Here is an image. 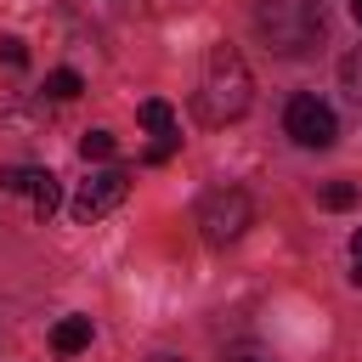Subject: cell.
I'll use <instances>...</instances> for the list:
<instances>
[{"mask_svg":"<svg viewBox=\"0 0 362 362\" xmlns=\"http://www.w3.org/2000/svg\"><path fill=\"white\" fill-rule=\"evenodd\" d=\"M85 90V79L74 74V68H57V74H45V96H57V102H74Z\"/></svg>","mask_w":362,"mask_h":362,"instance_id":"10","label":"cell"},{"mask_svg":"<svg viewBox=\"0 0 362 362\" xmlns=\"http://www.w3.org/2000/svg\"><path fill=\"white\" fill-rule=\"evenodd\" d=\"M339 90L362 107V45H351V51L339 57Z\"/></svg>","mask_w":362,"mask_h":362,"instance_id":"9","label":"cell"},{"mask_svg":"<svg viewBox=\"0 0 362 362\" xmlns=\"http://www.w3.org/2000/svg\"><path fill=\"white\" fill-rule=\"evenodd\" d=\"M141 124H147L158 141H181V136H175V107H170V102H158V96H153V102H141Z\"/></svg>","mask_w":362,"mask_h":362,"instance_id":"8","label":"cell"},{"mask_svg":"<svg viewBox=\"0 0 362 362\" xmlns=\"http://www.w3.org/2000/svg\"><path fill=\"white\" fill-rule=\"evenodd\" d=\"M351 17H356V23H362V0H351Z\"/></svg>","mask_w":362,"mask_h":362,"instance_id":"16","label":"cell"},{"mask_svg":"<svg viewBox=\"0 0 362 362\" xmlns=\"http://www.w3.org/2000/svg\"><path fill=\"white\" fill-rule=\"evenodd\" d=\"M255 34L277 51V57H305L322 45L328 17L317 0H255Z\"/></svg>","mask_w":362,"mask_h":362,"instance_id":"2","label":"cell"},{"mask_svg":"<svg viewBox=\"0 0 362 362\" xmlns=\"http://www.w3.org/2000/svg\"><path fill=\"white\" fill-rule=\"evenodd\" d=\"M322 204H328V209H351V204H356V187H351V181H328V187H322Z\"/></svg>","mask_w":362,"mask_h":362,"instance_id":"12","label":"cell"},{"mask_svg":"<svg viewBox=\"0 0 362 362\" xmlns=\"http://www.w3.org/2000/svg\"><path fill=\"white\" fill-rule=\"evenodd\" d=\"M153 362H181V356H153Z\"/></svg>","mask_w":362,"mask_h":362,"instance_id":"17","label":"cell"},{"mask_svg":"<svg viewBox=\"0 0 362 362\" xmlns=\"http://www.w3.org/2000/svg\"><path fill=\"white\" fill-rule=\"evenodd\" d=\"M221 362H272V351H260V345H232Z\"/></svg>","mask_w":362,"mask_h":362,"instance_id":"14","label":"cell"},{"mask_svg":"<svg viewBox=\"0 0 362 362\" xmlns=\"http://www.w3.org/2000/svg\"><path fill=\"white\" fill-rule=\"evenodd\" d=\"M283 130L300 141V147H334V136H339V119H334V107L322 102V96H294L288 107H283Z\"/></svg>","mask_w":362,"mask_h":362,"instance_id":"5","label":"cell"},{"mask_svg":"<svg viewBox=\"0 0 362 362\" xmlns=\"http://www.w3.org/2000/svg\"><path fill=\"white\" fill-rule=\"evenodd\" d=\"M85 345H90V317H62L51 328V351L57 356H79Z\"/></svg>","mask_w":362,"mask_h":362,"instance_id":"7","label":"cell"},{"mask_svg":"<svg viewBox=\"0 0 362 362\" xmlns=\"http://www.w3.org/2000/svg\"><path fill=\"white\" fill-rule=\"evenodd\" d=\"M351 283L362 288V226H356V238H351Z\"/></svg>","mask_w":362,"mask_h":362,"instance_id":"15","label":"cell"},{"mask_svg":"<svg viewBox=\"0 0 362 362\" xmlns=\"http://www.w3.org/2000/svg\"><path fill=\"white\" fill-rule=\"evenodd\" d=\"M249 221H255V204H249L243 187H215V192L198 198V232H204V243H215V249H226L232 238H243Z\"/></svg>","mask_w":362,"mask_h":362,"instance_id":"3","label":"cell"},{"mask_svg":"<svg viewBox=\"0 0 362 362\" xmlns=\"http://www.w3.org/2000/svg\"><path fill=\"white\" fill-rule=\"evenodd\" d=\"M0 192L28 198V209H34V215H51V209L62 204L57 175H51V170H34V164H0Z\"/></svg>","mask_w":362,"mask_h":362,"instance_id":"6","label":"cell"},{"mask_svg":"<svg viewBox=\"0 0 362 362\" xmlns=\"http://www.w3.org/2000/svg\"><path fill=\"white\" fill-rule=\"evenodd\" d=\"M124 192H130V170H96V175H85L79 187H74V198H68V215L74 221H102V215H113L119 204H124Z\"/></svg>","mask_w":362,"mask_h":362,"instance_id":"4","label":"cell"},{"mask_svg":"<svg viewBox=\"0 0 362 362\" xmlns=\"http://www.w3.org/2000/svg\"><path fill=\"white\" fill-rule=\"evenodd\" d=\"M0 62H6V68H23V62H28V51H23V40H11V34H0Z\"/></svg>","mask_w":362,"mask_h":362,"instance_id":"13","label":"cell"},{"mask_svg":"<svg viewBox=\"0 0 362 362\" xmlns=\"http://www.w3.org/2000/svg\"><path fill=\"white\" fill-rule=\"evenodd\" d=\"M113 153H119V141H113L107 130H85V136H79V158H85V164H90V158H113Z\"/></svg>","mask_w":362,"mask_h":362,"instance_id":"11","label":"cell"},{"mask_svg":"<svg viewBox=\"0 0 362 362\" xmlns=\"http://www.w3.org/2000/svg\"><path fill=\"white\" fill-rule=\"evenodd\" d=\"M198 119L204 124H232L249 113L255 102V79H249V62L232 51V45H215L204 57V79H198Z\"/></svg>","mask_w":362,"mask_h":362,"instance_id":"1","label":"cell"}]
</instances>
